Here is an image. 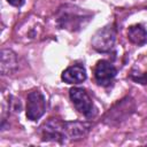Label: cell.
Masks as SVG:
<instances>
[{"mask_svg":"<svg viewBox=\"0 0 147 147\" xmlns=\"http://www.w3.org/2000/svg\"><path fill=\"white\" fill-rule=\"evenodd\" d=\"M91 13L75 6H64L59 10L57 23L62 29L77 31L84 28L91 20Z\"/></svg>","mask_w":147,"mask_h":147,"instance_id":"cell-1","label":"cell"},{"mask_svg":"<svg viewBox=\"0 0 147 147\" xmlns=\"http://www.w3.org/2000/svg\"><path fill=\"white\" fill-rule=\"evenodd\" d=\"M69 95L75 108L86 117H93L96 113L93 101L86 90L82 87H72L69 91Z\"/></svg>","mask_w":147,"mask_h":147,"instance_id":"cell-2","label":"cell"},{"mask_svg":"<svg viewBox=\"0 0 147 147\" xmlns=\"http://www.w3.org/2000/svg\"><path fill=\"white\" fill-rule=\"evenodd\" d=\"M116 30L113 25H106L102 29L98 30L92 37V47L100 53L109 52L115 44Z\"/></svg>","mask_w":147,"mask_h":147,"instance_id":"cell-3","label":"cell"},{"mask_svg":"<svg viewBox=\"0 0 147 147\" xmlns=\"http://www.w3.org/2000/svg\"><path fill=\"white\" fill-rule=\"evenodd\" d=\"M65 122L59 121L56 118H51L46 123L40 126V136L42 140L46 141H60L62 142L63 139L67 138L65 133Z\"/></svg>","mask_w":147,"mask_h":147,"instance_id":"cell-4","label":"cell"},{"mask_svg":"<svg viewBox=\"0 0 147 147\" xmlns=\"http://www.w3.org/2000/svg\"><path fill=\"white\" fill-rule=\"evenodd\" d=\"M46 110V100L41 92L32 91L26 98V117L30 121L39 119Z\"/></svg>","mask_w":147,"mask_h":147,"instance_id":"cell-5","label":"cell"},{"mask_svg":"<svg viewBox=\"0 0 147 147\" xmlns=\"http://www.w3.org/2000/svg\"><path fill=\"white\" fill-rule=\"evenodd\" d=\"M117 75V69L107 60H100L94 68V78L101 86H109Z\"/></svg>","mask_w":147,"mask_h":147,"instance_id":"cell-6","label":"cell"},{"mask_svg":"<svg viewBox=\"0 0 147 147\" xmlns=\"http://www.w3.org/2000/svg\"><path fill=\"white\" fill-rule=\"evenodd\" d=\"M61 78L68 84H79L86 79V70L82 64H74L62 72Z\"/></svg>","mask_w":147,"mask_h":147,"instance_id":"cell-7","label":"cell"},{"mask_svg":"<svg viewBox=\"0 0 147 147\" xmlns=\"http://www.w3.org/2000/svg\"><path fill=\"white\" fill-rule=\"evenodd\" d=\"M65 133L68 139L83 138L90 130V125L82 122H65Z\"/></svg>","mask_w":147,"mask_h":147,"instance_id":"cell-8","label":"cell"},{"mask_svg":"<svg viewBox=\"0 0 147 147\" xmlns=\"http://www.w3.org/2000/svg\"><path fill=\"white\" fill-rule=\"evenodd\" d=\"M17 68L16 54L10 49L1 51V72L2 75H9Z\"/></svg>","mask_w":147,"mask_h":147,"instance_id":"cell-9","label":"cell"},{"mask_svg":"<svg viewBox=\"0 0 147 147\" xmlns=\"http://www.w3.org/2000/svg\"><path fill=\"white\" fill-rule=\"evenodd\" d=\"M127 38L136 45H144L147 41V30L141 24L131 25L127 29Z\"/></svg>","mask_w":147,"mask_h":147,"instance_id":"cell-10","label":"cell"},{"mask_svg":"<svg viewBox=\"0 0 147 147\" xmlns=\"http://www.w3.org/2000/svg\"><path fill=\"white\" fill-rule=\"evenodd\" d=\"M131 78L138 83H141V84H147V75H138L137 77L134 76H131Z\"/></svg>","mask_w":147,"mask_h":147,"instance_id":"cell-11","label":"cell"},{"mask_svg":"<svg viewBox=\"0 0 147 147\" xmlns=\"http://www.w3.org/2000/svg\"><path fill=\"white\" fill-rule=\"evenodd\" d=\"M11 6H15V7H21L23 3H24V0H7Z\"/></svg>","mask_w":147,"mask_h":147,"instance_id":"cell-12","label":"cell"}]
</instances>
